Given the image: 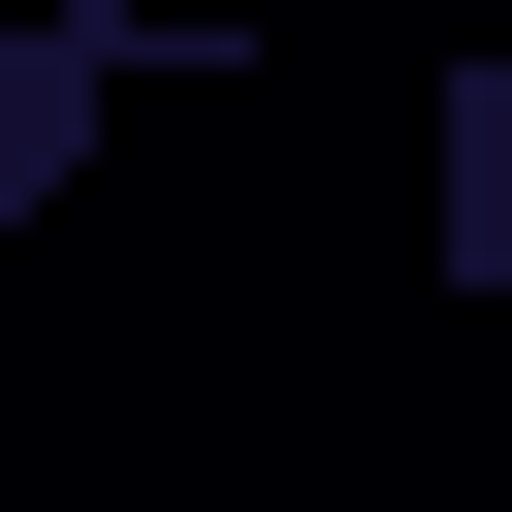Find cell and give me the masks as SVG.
<instances>
[{
    "label": "cell",
    "instance_id": "6da1fadb",
    "mask_svg": "<svg viewBox=\"0 0 512 512\" xmlns=\"http://www.w3.org/2000/svg\"><path fill=\"white\" fill-rule=\"evenodd\" d=\"M448 288H512V32H448Z\"/></svg>",
    "mask_w": 512,
    "mask_h": 512
}]
</instances>
